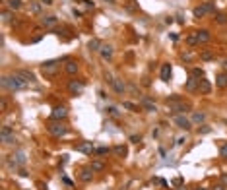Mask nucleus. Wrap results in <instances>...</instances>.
<instances>
[{"label": "nucleus", "instance_id": "3c124183", "mask_svg": "<svg viewBox=\"0 0 227 190\" xmlns=\"http://www.w3.org/2000/svg\"><path fill=\"white\" fill-rule=\"evenodd\" d=\"M179 190H188V188H185V186H181V188H179Z\"/></svg>", "mask_w": 227, "mask_h": 190}, {"label": "nucleus", "instance_id": "f8f14e48", "mask_svg": "<svg viewBox=\"0 0 227 190\" xmlns=\"http://www.w3.org/2000/svg\"><path fill=\"white\" fill-rule=\"evenodd\" d=\"M171 74H173L171 64H163V66H161V80H163V82H169V80H171Z\"/></svg>", "mask_w": 227, "mask_h": 190}, {"label": "nucleus", "instance_id": "412c9836", "mask_svg": "<svg viewBox=\"0 0 227 190\" xmlns=\"http://www.w3.org/2000/svg\"><path fill=\"white\" fill-rule=\"evenodd\" d=\"M113 151H115L119 157H126V155H128V149H126V145H115V148H113Z\"/></svg>", "mask_w": 227, "mask_h": 190}, {"label": "nucleus", "instance_id": "de8ad7c7", "mask_svg": "<svg viewBox=\"0 0 227 190\" xmlns=\"http://www.w3.org/2000/svg\"><path fill=\"white\" fill-rule=\"evenodd\" d=\"M103 2H107V4H111V6H115V4H116V0H103Z\"/></svg>", "mask_w": 227, "mask_h": 190}, {"label": "nucleus", "instance_id": "4468645a", "mask_svg": "<svg viewBox=\"0 0 227 190\" xmlns=\"http://www.w3.org/2000/svg\"><path fill=\"white\" fill-rule=\"evenodd\" d=\"M198 91L200 93H210L212 91V84L208 82V80H204V78L198 80Z\"/></svg>", "mask_w": 227, "mask_h": 190}, {"label": "nucleus", "instance_id": "0eeeda50", "mask_svg": "<svg viewBox=\"0 0 227 190\" xmlns=\"http://www.w3.org/2000/svg\"><path fill=\"white\" fill-rule=\"evenodd\" d=\"M0 138H2V144H14V132L10 126H2L0 128Z\"/></svg>", "mask_w": 227, "mask_h": 190}, {"label": "nucleus", "instance_id": "a211bd4d", "mask_svg": "<svg viewBox=\"0 0 227 190\" xmlns=\"http://www.w3.org/2000/svg\"><path fill=\"white\" fill-rule=\"evenodd\" d=\"M196 37H198V43H208L210 41V31L208 29H200V31H196Z\"/></svg>", "mask_w": 227, "mask_h": 190}, {"label": "nucleus", "instance_id": "2eb2a0df", "mask_svg": "<svg viewBox=\"0 0 227 190\" xmlns=\"http://www.w3.org/2000/svg\"><path fill=\"white\" fill-rule=\"evenodd\" d=\"M190 120H192V124H202L204 120H206V113H200V111H196V113H192V116H190Z\"/></svg>", "mask_w": 227, "mask_h": 190}, {"label": "nucleus", "instance_id": "473e14b6", "mask_svg": "<svg viewBox=\"0 0 227 190\" xmlns=\"http://www.w3.org/2000/svg\"><path fill=\"white\" fill-rule=\"evenodd\" d=\"M122 107H124V109H128V111H132V113H136V111H138V107H136L134 103H130V101H124Z\"/></svg>", "mask_w": 227, "mask_h": 190}, {"label": "nucleus", "instance_id": "393cba45", "mask_svg": "<svg viewBox=\"0 0 227 190\" xmlns=\"http://www.w3.org/2000/svg\"><path fill=\"white\" fill-rule=\"evenodd\" d=\"M185 87H186V91H196V89H198V80H194V78L188 80Z\"/></svg>", "mask_w": 227, "mask_h": 190}, {"label": "nucleus", "instance_id": "39448f33", "mask_svg": "<svg viewBox=\"0 0 227 190\" xmlns=\"http://www.w3.org/2000/svg\"><path fill=\"white\" fill-rule=\"evenodd\" d=\"M49 132L53 134V136H56V138H60V136H64V134L68 132V128L64 126V124L56 122V124H50V126H49Z\"/></svg>", "mask_w": 227, "mask_h": 190}, {"label": "nucleus", "instance_id": "9d476101", "mask_svg": "<svg viewBox=\"0 0 227 190\" xmlns=\"http://www.w3.org/2000/svg\"><path fill=\"white\" fill-rule=\"evenodd\" d=\"M76 151H82V153H85V155H91V153L95 151V148H93L91 142H82V144L76 145Z\"/></svg>", "mask_w": 227, "mask_h": 190}, {"label": "nucleus", "instance_id": "423d86ee", "mask_svg": "<svg viewBox=\"0 0 227 190\" xmlns=\"http://www.w3.org/2000/svg\"><path fill=\"white\" fill-rule=\"evenodd\" d=\"M84 87H85V84L80 82V80H70V82H68V91H70V93L80 95V93L84 91Z\"/></svg>", "mask_w": 227, "mask_h": 190}, {"label": "nucleus", "instance_id": "b1692460", "mask_svg": "<svg viewBox=\"0 0 227 190\" xmlns=\"http://www.w3.org/2000/svg\"><path fill=\"white\" fill-rule=\"evenodd\" d=\"M91 169H82V171H80V179H82L84 182H89L91 180Z\"/></svg>", "mask_w": 227, "mask_h": 190}, {"label": "nucleus", "instance_id": "6e6552de", "mask_svg": "<svg viewBox=\"0 0 227 190\" xmlns=\"http://www.w3.org/2000/svg\"><path fill=\"white\" fill-rule=\"evenodd\" d=\"M10 165L12 167H20V165H25V153L24 151H16V153H12L10 155Z\"/></svg>", "mask_w": 227, "mask_h": 190}, {"label": "nucleus", "instance_id": "bb28decb", "mask_svg": "<svg viewBox=\"0 0 227 190\" xmlns=\"http://www.w3.org/2000/svg\"><path fill=\"white\" fill-rule=\"evenodd\" d=\"M6 2H8L10 10H20L21 8V0H6Z\"/></svg>", "mask_w": 227, "mask_h": 190}, {"label": "nucleus", "instance_id": "1a4fd4ad", "mask_svg": "<svg viewBox=\"0 0 227 190\" xmlns=\"http://www.w3.org/2000/svg\"><path fill=\"white\" fill-rule=\"evenodd\" d=\"M66 114H68L66 107H55L53 113H50V119L53 120H62V119H66Z\"/></svg>", "mask_w": 227, "mask_h": 190}, {"label": "nucleus", "instance_id": "c03bdc74", "mask_svg": "<svg viewBox=\"0 0 227 190\" xmlns=\"http://www.w3.org/2000/svg\"><path fill=\"white\" fill-rule=\"evenodd\" d=\"M130 142H134V144H138V142H140V136H130Z\"/></svg>", "mask_w": 227, "mask_h": 190}, {"label": "nucleus", "instance_id": "6ab92c4d", "mask_svg": "<svg viewBox=\"0 0 227 190\" xmlns=\"http://www.w3.org/2000/svg\"><path fill=\"white\" fill-rule=\"evenodd\" d=\"M101 47H103V43H101L97 37L89 39V43H87V49H89V50H101Z\"/></svg>", "mask_w": 227, "mask_h": 190}, {"label": "nucleus", "instance_id": "603ef678", "mask_svg": "<svg viewBox=\"0 0 227 190\" xmlns=\"http://www.w3.org/2000/svg\"><path fill=\"white\" fill-rule=\"evenodd\" d=\"M194 190H206V188H194Z\"/></svg>", "mask_w": 227, "mask_h": 190}, {"label": "nucleus", "instance_id": "37998d69", "mask_svg": "<svg viewBox=\"0 0 227 190\" xmlns=\"http://www.w3.org/2000/svg\"><path fill=\"white\" fill-rule=\"evenodd\" d=\"M43 6H53V0H41Z\"/></svg>", "mask_w": 227, "mask_h": 190}, {"label": "nucleus", "instance_id": "ddd939ff", "mask_svg": "<svg viewBox=\"0 0 227 190\" xmlns=\"http://www.w3.org/2000/svg\"><path fill=\"white\" fill-rule=\"evenodd\" d=\"M64 70H66V74L74 76L78 72V62L76 60H66V64H64Z\"/></svg>", "mask_w": 227, "mask_h": 190}, {"label": "nucleus", "instance_id": "4be33fe9", "mask_svg": "<svg viewBox=\"0 0 227 190\" xmlns=\"http://www.w3.org/2000/svg\"><path fill=\"white\" fill-rule=\"evenodd\" d=\"M56 18L55 16H45V18H43V25H45V27H55L56 25Z\"/></svg>", "mask_w": 227, "mask_h": 190}, {"label": "nucleus", "instance_id": "cd10ccee", "mask_svg": "<svg viewBox=\"0 0 227 190\" xmlns=\"http://www.w3.org/2000/svg\"><path fill=\"white\" fill-rule=\"evenodd\" d=\"M190 74H192L194 80H202V78H204V70H202V68H192V72H190Z\"/></svg>", "mask_w": 227, "mask_h": 190}, {"label": "nucleus", "instance_id": "5701e85b", "mask_svg": "<svg viewBox=\"0 0 227 190\" xmlns=\"http://www.w3.org/2000/svg\"><path fill=\"white\" fill-rule=\"evenodd\" d=\"M206 14H208V12H206V8H204V4H202V6H196V8L192 10V16H194V18H204Z\"/></svg>", "mask_w": 227, "mask_h": 190}, {"label": "nucleus", "instance_id": "c85d7f7f", "mask_svg": "<svg viewBox=\"0 0 227 190\" xmlns=\"http://www.w3.org/2000/svg\"><path fill=\"white\" fill-rule=\"evenodd\" d=\"M204 8H206L208 14H214V16H216V4L214 2H210V0H208V2H204Z\"/></svg>", "mask_w": 227, "mask_h": 190}, {"label": "nucleus", "instance_id": "f704fd0d", "mask_svg": "<svg viewBox=\"0 0 227 190\" xmlns=\"http://www.w3.org/2000/svg\"><path fill=\"white\" fill-rule=\"evenodd\" d=\"M186 43H188V45H198V37H196V35H188Z\"/></svg>", "mask_w": 227, "mask_h": 190}, {"label": "nucleus", "instance_id": "7ed1b4c3", "mask_svg": "<svg viewBox=\"0 0 227 190\" xmlns=\"http://www.w3.org/2000/svg\"><path fill=\"white\" fill-rule=\"evenodd\" d=\"M58 68H60V60H47L43 64V74L45 76H55Z\"/></svg>", "mask_w": 227, "mask_h": 190}, {"label": "nucleus", "instance_id": "72a5a7b5", "mask_svg": "<svg viewBox=\"0 0 227 190\" xmlns=\"http://www.w3.org/2000/svg\"><path fill=\"white\" fill-rule=\"evenodd\" d=\"M219 155H221V157H225V159H227V142H225V144H221V145H219Z\"/></svg>", "mask_w": 227, "mask_h": 190}, {"label": "nucleus", "instance_id": "4c0bfd02", "mask_svg": "<svg viewBox=\"0 0 227 190\" xmlns=\"http://www.w3.org/2000/svg\"><path fill=\"white\" fill-rule=\"evenodd\" d=\"M95 153H97V155H105V153H109V148H97Z\"/></svg>", "mask_w": 227, "mask_h": 190}, {"label": "nucleus", "instance_id": "aec40b11", "mask_svg": "<svg viewBox=\"0 0 227 190\" xmlns=\"http://www.w3.org/2000/svg\"><path fill=\"white\" fill-rule=\"evenodd\" d=\"M216 85L217 87H227V72H221V74H219L217 78H216Z\"/></svg>", "mask_w": 227, "mask_h": 190}, {"label": "nucleus", "instance_id": "ea45409f", "mask_svg": "<svg viewBox=\"0 0 227 190\" xmlns=\"http://www.w3.org/2000/svg\"><path fill=\"white\" fill-rule=\"evenodd\" d=\"M31 12H33V14H39V12H41V6H39V4H31Z\"/></svg>", "mask_w": 227, "mask_h": 190}, {"label": "nucleus", "instance_id": "a19ab883", "mask_svg": "<svg viewBox=\"0 0 227 190\" xmlns=\"http://www.w3.org/2000/svg\"><path fill=\"white\" fill-rule=\"evenodd\" d=\"M210 130H212L210 126H202L200 128V134H210Z\"/></svg>", "mask_w": 227, "mask_h": 190}, {"label": "nucleus", "instance_id": "20e7f679", "mask_svg": "<svg viewBox=\"0 0 227 190\" xmlns=\"http://www.w3.org/2000/svg\"><path fill=\"white\" fill-rule=\"evenodd\" d=\"M173 120H175V124H177L179 128H182V130H190V128H192V120L186 119L185 114H175Z\"/></svg>", "mask_w": 227, "mask_h": 190}, {"label": "nucleus", "instance_id": "7c9ffc66", "mask_svg": "<svg viewBox=\"0 0 227 190\" xmlns=\"http://www.w3.org/2000/svg\"><path fill=\"white\" fill-rule=\"evenodd\" d=\"M216 21H217V24H227V14L217 12V14H216Z\"/></svg>", "mask_w": 227, "mask_h": 190}, {"label": "nucleus", "instance_id": "c9c22d12", "mask_svg": "<svg viewBox=\"0 0 227 190\" xmlns=\"http://www.w3.org/2000/svg\"><path fill=\"white\" fill-rule=\"evenodd\" d=\"M107 113L111 114V116H119V109H116V107H109V109H107Z\"/></svg>", "mask_w": 227, "mask_h": 190}, {"label": "nucleus", "instance_id": "dca6fc26", "mask_svg": "<svg viewBox=\"0 0 227 190\" xmlns=\"http://www.w3.org/2000/svg\"><path fill=\"white\" fill-rule=\"evenodd\" d=\"M18 74H20L21 78H24L27 84H33V82H35V76H33V72H29V70H18Z\"/></svg>", "mask_w": 227, "mask_h": 190}, {"label": "nucleus", "instance_id": "f03ea898", "mask_svg": "<svg viewBox=\"0 0 227 190\" xmlns=\"http://www.w3.org/2000/svg\"><path fill=\"white\" fill-rule=\"evenodd\" d=\"M165 105L169 111H177L181 114H185L190 111V103H186V101H181V97H177V95H173L171 99H167L165 101Z\"/></svg>", "mask_w": 227, "mask_h": 190}, {"label": "nucleus", "instance_id": "09e8293b", "mask_svg": "<svg viewBox=\"0 0 227 190\" xmlns=\"http://www.w3.org/2000/svg\"><path fill=\"white\" fill-rule=\"evenodd\" d=\"M214 190H225V186H223V184H217V186H216Z\"/></svg>", "mask_w": 227, "mask_h": 190}, {"label": "nucleus", "instance_id": "a878e982", "mask_svg": "<svg viewBox=\"0 0 227 190\" xmlns=\"http://www.w3.org/2000/svg\"><path fill=\"white\" fill-rule=\"evenodd\" d=\"M113 87H115V91H116V93H124V89H126L120 80H115V82H113Z\"/></svg>", "mask_w": 227, "mask_h": 190}, {"label": "nucleus", "instance_id": "c756f323", "mask_svg": "<svg viewBox=\"0 0 227 190\" xmlns=\"http://www.w3.org/2000/svg\"><path fill=\"white\" fill-rule=\"evenodd\" d=\"M200 58H202V60H214V53H212V50H202Z\"/></svg>", "mask_w": 227, "mask_h": 190}, {"label": "nucleus", "instance_id": "f257e3e1", "mask_svg": "<svg viewBox=\"0 0 227 190\" xmlns=\"http://www.w3.org/2000/svg\"><path fill=\"white\" fill-rule=\"evenodd\" d=\"M2 87H6V89H10V91H21V89H25V87H27V82L20 74L4 76L2 78Z\"/></svg>", "mask_w": 227, "mask_h": 190}, {"label": "nucleus", "instance_id": "f3484780", "mask_svg": "<svg viewBox=\"0 0 227 190\" xmlns=\"http://www.w3.org/2000/svg\"><path fill=\"white\" fill-rule=\"evenodd\" d=\"M142 107L146 109V111H148V113H155L157 111V107H155V103H153V101H150V99H142Z\"/></svg>", "mask_w": 227, "mask_h": 190}, {"label": "nucleus", "instance_id": "9b49d317", "mask_svg": "<svg viewBox=\"0 0 227 190\" xmlns=\"http://www.w3.org/2000/svg\"><path fill=\"white\" fill-rule=\"evenodd\" d=\"M99 54H101L103 60H111V58H113V47L111 45H103L101 50H99Z\"/></svg>", "mask_w": 227, "mask_h": 190}, {"label": "nucleus", "instance_id": "a18cd8bd", "mask_svg": "<svg viewBox=\"0 0 227 190\" xmlns=\"http://www.w3.org/2000/svg\"><path fill=\"white\" fill-rule=\"evenodd\" d=\"M82 2H84L85 6H91V8H93V2H91V0H82Z\"/></svg>", "mask_w": 227, "mask_h": 190}, {"label": "nucleus", "instance_id": "79ce46f5", "mask_svg": "<svg viewBox=\"0 0 227 190\" xmlns=\"http://www.w3.org/2000/svg\"><path fill=\"white\" fill-rule=\"evenodd\" d=\"M177 24H185V16L182 14H177Z\"/></svg>", "mask_w": 227, "mask_h": 190}, {"label": "nucleus", "instance_id": "58836bf2", "mask_svg": "<svg viewBox=\"0 0 227 190\" xmlns=\"http://www.w3.org/2000/svg\"><path fill=\"white\" fill-rule=\"evenodd\" d=\"M181 56H182V60H186V62H188V60H192V53H182Z\"/></svg>", "mask_w": 227, "mask_h": 190}, {"label": "nucleus", "instance_id": "49530a36", "mask_svg": "<svg viewBox=\"0 0 227 190\" xmlns=\"http://www.w3.org/2000/svg\"><path fill=\"white\" fill-rule=\"evenodd\" d=\"M8 109V103H6V99H2V111H6Z\"/></svg>", "mask_w": 227, "mask_h": 190}, {"label": "nucleus", "instance_id": "8fccbe9b", "mask_svg": "<svg viewBox=\"0 0 227 190\" xmlns=\"http://www.w3.org/2000/svg\"><path fill=\"white\" fill-rule=\"evenodd\" d=\"M221 182H223V184H227V175H223V177H221Z\"/></svg>", "mask_w": 227, "mask_h": 190}, {"label": "nucleus", "instance_id": "e433bc0d", "mask_svg": "<svg viewBox=\"0 0 227 190\" xmlns=\"http://www.w3.org/2000/svg\"><path fill=\"white\" fill-rule=\"evenodd\" d=\"M10 19H12V14H10L8 10H4V12H2V21H10Z\"/></svg>", "mask_w": 227, "mask_h": 190}, {"label": "nucleus", "instance_id": "2f4dec72", "mask_svg": "<svg viewBox=\"0 0 227 190\" xmlns=\"http://www.w3.org/2000/svg\"><path fill=\"white\" fill-rule=\"evenodd\" d=\"M103 169H105V165L101 161H91V171H103Z\"/></svg>", "mask_w": 227, "mask_h": 190}]
</instances>
